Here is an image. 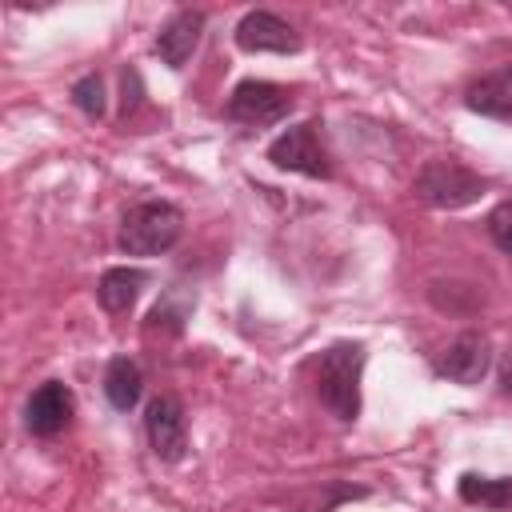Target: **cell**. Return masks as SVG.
Returning a JSON list of instances; mask_svg holds the SVG:
<instances>
[{"mask_svg": "<svg viewBox=\"0 0 512 512\" xmlns=\"http://www.w3.org/2000/svg\"><path fill=\"white\" fill-rule=\"evenodd\" d=\"M364 344L356 340H340L332 344L320 364H316V396L320 404L340 420V424H352L360 416V376H364Z\"/></svg>", "mask_w": 512, "mask_h": 512, "instance_id": "6da1fadb", "label": "cell"}, {"mask_svg": "<svg viewBox=\"0 0 512 512\" xmlns=\"http://www.w3.org/2000/svg\"><path fill=\"white\" fill-rule=\"evenodd\" d=\"M184 232V212L168 200H140L124 212L116 244L128 256H160L168 252Z\"/></svg>", "mask_w": 512, "mask_h": 512, "instance_id": "7a4b0ae2", "label": "cell"}, {"mask_svg": "<svg viewBox=\"0 0 512 512\" xmlns=\"http://www.w3.org/2000/svg\"><path fill=\"white\" fill-rule=\"evenodd\" d=\"M484 188H488L484 176H476L460 160H428L412 180V192L432 208H464L480 200Z\"/></svg>", "mask_w": 512, "mask_h": 512, "instance_id": "3957f363", "label": "cell"}, {"mask_svg": "<svg viewBox=\"0 0 512 512\" xmlns=\"http://www.w3.org/2000/svg\"><path fill=\"white\" fill-rule=\"evenodd\" d=\"M288 112H292V92L272 84V80H240L224 104V116L232 124H244V128L280 124Z\"/></svg>", "mask_w": 512, "mask_h": 512, "instance_id": "277c9868", "label": "cell"}, {"mask_svg": "<svg viewBox=\"0 0 512 512\" xmlns=\"http://www.w3.org/2000/svg\"><path fill=\"white\" fill-rule=\"evenodd\" d=\"M268 160H272L276 168H284V172H300V176H312V180H328V176H332L328 152L320 148L312 120L292 124L288 132H280V136L268 144Z\"/></svg>", "mask_w": 512, "mask_h": 512, "instance_id": "5b68a950", "label": "cell"}, {"mask_svg": "<svg viewBox=\"0 0 512 512\" xmlns=\"http://www.w3.org/2000/svg\"><path fill=\"white\" fill-rule=\"evenodd\" d=\"M144 432H148V444L152 452L164 460V464H176L184 460V448H188V416L180 408L176 396H156L144 412Z\"/></svg>", "mask_w": 512, "mask_h": 512, "instance_id": "8992f818", "label": "cell"}, {"mask_svg": "<svg viewBox=\"0 0 512 512\" xmlns=\"http://www.w3.org/2000/svg\"><path fill=\"white\" fill-rule=\"evenodd\" d=\"M236 48L240 52H280L284 56V52H300V32L268 8H252L236 24Z\"/></svg>", "mask_w": 512, "mask_h": 512, "instance_id": "52a82bcc", "label": "cell"}, {"mask_svg": "<svg viewBox=\"0 0 512 512\" xmlns=\"http://www.w3.org/2000/svg\"><path fill=\"white\" fill-rule=\"evenodd\" d=\"M492 364V344L484 332H460L440 356H436V372L448 376L452 384H480L484 372Z\"/></svg>", "mask_w": 512, "mask_h": 512, "instance_id": "ba28073f", "label": "cell"}, {"mask_svg": "<svg viewBox=\"0 0 512 512\" xmlns=\"http://www.w3.org/2000/svg\"><path fill=\"white\" fill-rule=\"evenodd\" d=\"M72 412H76L72 388L60 384V380H48V384H40V388L28 396V404H24V424H28L32 436H56V432L68 428Z\"/></svg>", "mask_w": 512, "mask_h": 512, "instance_id": "9c48e42d", "label": "cell"}, {"mask_svg": "<svg viewBox=\"0 0 512 512\" xmlns=\"http://www.w3.org/2000/svg\"><path fill=\"white\" fill-rule=\"evenodd\" d=\"M200 32H204V12H196V8L172 12V16L160 24V32H156V52H160V60H164L168 68H184V64L192 60L196 44H200Z\"/></svg>", "mask_w": 512, "mask_h": 512, "instance_id": "30bf717a", "label": "cell"}, {"mask_svg": "<svg viewBox=\"0 0 512 512\" xmlns=\"http://www.w3.org/2000/svg\"><path fill=\"white\" fill-rule=\"evenodd\" d=\"M464 104L488 120H500V124H512V64L480 76L468 84L464 92Z\"/></svg>", "mask_w": 512, "mask_h": 512, "instance_id": "8fae6325", "label": "cell"}, {"mask_svg": "<svg viewBox=\"0 0 512 512\" xmlns=\"http://www.w3.org/2000/svg\"><path fill=\"white\" fill-rule=\"evenodd\" d=\"M140 392H144V372L132 356H112L108 368H104V396L116 412H128L140 404Z\"/></svg>", "mask_w": 512, "mask_h": 512, "instance_id": "7c38bea8", "label": "cell"}, {"mask_svg": "<svg viewBox=\"0 0 512 512\" xmlns=\"http://www.w3.org/2000/svg\"><path fill=\"white\" fill-rule=\"evenodd\" d=\"M148 284V272L144 268H108L96 284V300L108 308V312H128L136 304V296L144 292Z\"/></svg>", "mask_w": 512, "mask_h": 512, "instance_id": "4fadbf2b", "label": "cell"}, {"mask_svg": "<svg viewBox=\"0 0 512 512\" xmlns=\"http://www.w3.org/2000/svg\"><path fill=\"white\" fill-rule=\"evenodd\" d=\"M456 488H460V500L464 504H480V508H492V512L512 508V480L508 476H476V472H464Z\"/></svg>", "mask_w": 512, "mask_h": 512, "instance_id": "5bb4252c", "label": "cell"}, {"mask_svg": "<svg viewBox=\"0 0 512 512\" xmlns=\"http://www.w3.org/2000/svg\"><path fill=\"white\" fill-rule=\"evenodd\" d=\"M72 104L84 112V116H104V80L96 76V72H88V76H80L76 84H72Z\"/></svg>", "mask_w": 512, "mask_h": 512, "instance_id": "9a60e30c", "label": "cell"}, {"mask_svg": "<svg viewBox=\"0 0 512 512\" xmlns=\"http://www.w3.org/2000/svg\"><path fill=\"white\" fill-rule=\"evenodd\" d=\"M488 236H492V244L504 252V256H512V200H504V204H496L492 212H488Z\"/></svg>", "mask_w": 512, "mask_h": 512, "instance_id": "2e32d148", "label": "cell"}, {"mask_svg": "<svg viewBox=\"0 0 512 512\" xmlns=\"http://www.w3.org/2000/svg\"><path fill=\"white\" fill-rule=\"evenodd\" d=\"M500 384H504V392H508V396H512V364H508V368H504V372H500Z\"/></svg>", "mask_w": 512, "mask_h": 512, "instance_id": "e0dca14e", "label": "cell"}]
</instances>
